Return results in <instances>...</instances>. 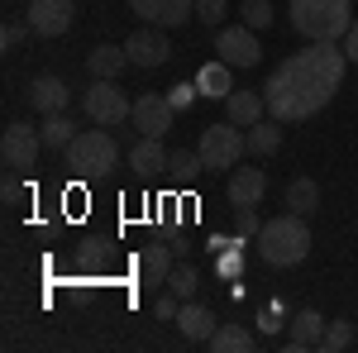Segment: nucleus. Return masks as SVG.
<instances>
[{
	"mask_svg": "<svg viewBox=\"0 0 358 353\" xmlns=\"http://www.w3.org/2000/svg\"><path fill=\"white\" fill-rule=\"evenodd\" d=\"M344 72H349L344 43H310V48H301V53H292L273 77H268V86H263L268 115L282 120V124L310 120L315 110L330 106V96L339 91Z\"/></svg>",
	"mask_w": 358,
	"mask_h": 353,
	"instance_id": "1",
	"label": "nucleus"
},
{
	"mask_svg": "<svg viewBox=\"0 0 358 353\" xmlns=\"http://www.w3.org/2000/svg\"><path fill=\"white\" fill-rule=\"evenodd\" d=\"M306 253H310V224L296 210L268 219L258 229V258L268 268H296V263H306Z\"/></svg>",
	"mask_w": 358,
	"mask_h": 353,
	"instance_id": "2",
	"label": "nucleus"
},
{
	"mask_svg": "<svg viewBox=\"0 0 358 353\" xmlns=\"http://www.w3.org/2000/svg\"><path fill=\"white\" fill-rule=\"evenodd\" d=\"M292 29L310 43H339L354 29L349 0H292Z\"/></svg>",
	"mask_w": 358,
	"mask_h": 353,
	"instance_id": "3",
	"label": "nucleus"
},
{
	"mask_svg": "<svg viewBox=\"0 0 358 353\" xmlns=\"http://www.w3.org/2000/svg\"><path fill=\"white\" fill-rule=\"evenodd\" d=\"M62 153H67V167L82 172V177H101V172H110L120 163V143L106 134V124L101 129H82Z\"/></svg>",
	"mask_w": 358,
	"mask_h": 353,
	"instance_id": "4",
	"label": "nucleus"
},
{
	"mask_svg": "<svg viewBox=\"0 0 358 353\" xmlns=\"http://www.w3.org/2000/svg\"><path fill=\"white\" fill-rule=\"evenodd\" d=\"M196 153H201V163L206 172H220V167H239V158L248 153V134L239 124H206L201 129V143H196Z\"/></svg>",
	"mask_w": 358,
	"mask_h": 353,
	"instance_id": "5",
	"label": "nucleus"
},
{
	"mask_svg": "<svg viewBox=\"0 0 358 353\" xmlns=\"http://www.w3.org/2000/svg\"><path fill=\"white\" fill-rule=\"evenodd\" d=\"M82 106H86V120H91V124H106V129H120V124L134 115V101L115 82H106V77H91Z\"/></svg>",
	"mask_w": 358,
	"mask_h": 353,
	"instance_id": "6",
	"label": "nucleus"
},
{
	"mask_svg": "<svg viewBox=\"0 0 358 353\" xmlns=\"http://www.w3.org/2000/svg\"><path fill=\"white\" fill-rule=\"evenodd\" d=\"M215 53H220L229 67H258V57H263V48H258V29L220 24L215 29Z\"/></svg>",
	"mask_w": 358,
	"mask_h": 353,
	"instance_id": "7",
	"label": "nucleus"
},
{
	"mask_svg": "<svg viewBox=\"0 0 358 353\" xmlns=\"http://www.w3.org/2000/svg\"><path fill=\"white\" fill-rule=\"evenodd\" d=\"M129 124H134L138 134H148V138H167V134H172V124H177V110H172V101H167V96L143 91V96L134 101Z\"/></svg>",
	"mask_w": 358,
	"mask_h": 353,
	"instance_id": "8",
	"label": "nucleus"
},
{
	"mask_svg": "<svg viewBox=\"0 0 358 353\" xmlns=\"http://www.w3.org/2000/svg\"><path fill=\"white\" fill-rule=\"evenodd\" d=\"M38 153H43V134L29 129V124H10L5 138H0V158H5L10 172H29L38 163Z\"/></svg>",
	"mask_w": 358,
	"mask_h": 353,
	"instance_id": "9",
	"label": "nucleus"
},
{
	"mask_svg": "<svg viewBox=\"0 0 358 353\" xmlns=\"http://www.w3.org/2000/svg\"><path fill=\"white\" fill-rule=\"evenodd\" d=\"M77 20V5L72 0H29V29L38 38H62Z\"/></svg>",
	"mask_w": 358,
	"mask_h": 353,
	"instance_id": "10",
	"label": "nucleus"
},
{
	"mask_svg": "<svg viewBox=\"0 0 358 353\" xmlns=\"http://www.w3.org/2000/svg\"><path fill=\"white\" fill-rule=\"evenodd\" d=\"M124 53H129L134 67H163L167 53H172V43H167V34L158 24H143V29H134V34L124 38Z\"/></svg>",
	"mask_w": 358,
	"mask_h": 353,
	"instance_id": "11",
	"label": "nucleus"
},
{
	"mask_svg": "<svg viewBox=\"0 0 358 353\" xmlns=\"http://www.w3.org/2000/svg\"><path fill=\"white\" fill-rule=\"evenodd\" d=\"M129 10L143 24H158V29H177L196 20V0H129Z\"/></svg>",
	"mask_w": 358,
	"mask_h": 353,
	"instance_id": "12",
	"label": "nucleus"
},
{
	"mask_svg": "<svg viewBox=\"0 0 358 353\" xmlns=\"http://www.w3.org/2000/svg\"><path fill=\"white\" fill-rule=\"evenodd\" d=\"M224 196H229V206H234V210H253V206L268 196V177H263L258 167H234Z\"/></svg>",
	"mask_w": 358,
	"mask_h": 353,
	"instance_id": "13",
	"label": "nucleus"
},
{
	"mask_svg": "<svg viewBox=\"0 0 358 353\" xmlns=\"http://www.w3.org/2000/svg\"><path fill=\"white\" fill-rule=\"evenodd\" d=\"M224 120L229 124H239V129H253L258 120H268V101H263V91H229L224 96Z\"/></svg>",
	"mask_w": 358,
	"mask_h": 353,
	"instance_id": "14",
	"label": "nucleus"
},
{
	"mask_svg": "<svg viewBox=\"0 0 358 353\" xmlns=\"http://www.w3.org/2000/svg\"><path fill=\"white\" fill-rule=\"evenodd\" d=\"M177 325H182V339H192V344H210V334L220 329L215 320V310L210 305H201V301H182V310H177Z\"/></svg>",
	"mask_w": 358,
	"mask_h": 353,
	"instance_id": "15",
	"label": "nucleus"
},
{
	"mask_svg": "<svg viewBox=\"0 0 358 353\" xmlns=\"http://www.w3.org/2000/svg\"><path fill=\"white\" fill-rule=\"evenodd\" d=\"M172 263H177V248L172 244H143V253H138V277H143V287H167Z\"/></svg>",
	"mask_w": 358,
	"mask_h": 353,
	"instance_id": "16",
	"label": "nucleus"
},
{
	"mask_svg": "<svg viewBox=\"0 0 358 353\" xmlns=\"http://www.w3.org/2000/svg\"><path fill=\"white\" fill-rule=\"evenodd\" d=\"M29 106L38 115H62L67 110V82L62 77H34L29 82Z\"/></svg>",
	"mask_w": 358,
	"mask_h": 353,
	"instance_id": "17",
	"label": "nucleus"
},
{
	"mask_svg": "<svg viewBox=\"0 0 358 353\" xmlns=\"http://www.w3.org/2000/svg\"><path fill=\"white\" fill-rule=\"evenodd\" d=\"M320 339H325V315H320V310H296L292 334H287V349H292V353L320 349Z\"/></svg>",
	"mask_w": 358,
	"mask_h": 353,
	"instance_id": "18",
	"label": "nucleus"
},
{
	"mask_svg": "<svg viewBox=\"0 0 358 353\" xmlns=\"http://www.w3.org/2000/svg\"><path fill=\"white\" fill-rule=\"evenodd\" d=\"M167 153L163 148V138H148V134H138V143L129 148V167H134L138 177H158V172H167Z\"/></svg>",
	"mask_w": 358,
	"mask_h": 353,
	"instance_id": "19",
	"label": "nucleus"
},
{
	"mask_svg": "<svg viewBox=\"0 0 358 353\" xmlns=\"http://www.w3.org/2000/svg\"><path fill=\"white\" fill-rule=\"evenodd\" d=\"M86 67H91V77L115 82V77L129 67V53H124V43H120V48H115V43H101V48H91V53H86Z\"/></svg>",
	"mask_w": 358,
	"mask_h": 353,
	"instance_id": "20",
	"label": "nucleus"
},
{
	"mask_svg": "<svg viewBox=\"0 0 358 353\" xmlns=\"http://www.w3.org/2000/svg\"><path fill=\"white\" fill-rule=\"evenodd\" d=\"M196 91L201 96H210V101H224L229 91H234V82H229V62H206L201 72H196Z\"/></svg>",
	"mask_w": 358,
	"mask_h": 353,
	"instance_id": "21",
	"label": "nucleus"
},
{
	"mask_svg": "<svg viewBox=\"0 0 358 353\" xmlns=\"http://www.w3.org/2000/svg\"><path fill=\"white\" fill-rule=\"evenodd\" d=\"M277 148H282V120L268 115V120H258V124L248 129V153H253V158H273Z\"/></svg>",
	"mask_w": 358,
	"mask_h": 353,
	"instance_id": "22",
	"label": "nucleus"
},
{
	"mask_svg": "<svg viewBox=\"0 0 358 353\" xmlns=\"http://www.w3.org/2000/svg\"><path fill=\"white\" fill-rule=\"evenodd\" d=\"M287 210L315 215V210H320V187H315L310 177H292V182H287Z\"/></svg>",
	"mask_w": 358,
	"mask_h": 353,
	"instance_id": "23",
	"label": "nucleus"
},
{
	"mask_svg": "<svg viewBox=\"0 0 358 353\" xmlns=\"http://www.w3.org/2000/svg\"><path fill=\"white\" fill-rule=\"evenodd\" d=\"M210 349H215V353H253V349H258V339H253L244 325L229 320V325H220L215 334H210Z\"/></svg>",
	"mask_w": 358,
	"mask_h": 353,
	"instance_id": "24",
	"label": "nucleus"
},
{
	"mask_svg": "<svg viewBox=\"0 0 358 353\" xmlns=\"http://www.w3.org/2000/svg\"><path fill=\"white\" fill-rule=\"evenodd\" d=\"M38 134H43V148H67V143L77 138V124H72L67 110H62V115H43Z\"/></svg>",
	"mask_w": 358,
	"mask_h": 353,
	"instance_id": "25",
	"label": "nucleus"
},
{
	"mask_svg": "<svg viewBox=\"0 0 358 353\" xmlns=\"http://www.w3.org/2000/svg\"><path fill=\"white\" fill-rule=\"evenodd\" d=\"M196 287H201V277H196L192 263H172V272H167V291H177L182 301H192Z\"/></svg>",
	"mask_w": 358,
	"mask_h": 353,
	"instance_id": "26",
	"label": "nucleus"
},
{
	"mask_svg": "<svg viewBox=\"0 0 358 353\" xmlns=\"http://www.w3.org/2000/svg\"><path fill=\"white\" fill-rule=\"evenodd\" d=\"M167 172H172L177 182H196V177L206 172V163H201V153H187V148H177V153L167 158Z\"/></svg>",
	"mask_w": 358,
	"mask_h": 353,
	"instance_id": "27",
	"label": "nucleus"
},
{
	"mask_svg": "<svg viewBox=\"0 0 358 353\" xmlns=\"http://www.w3.org/2000/svg\"><path fill=\"white\" fill-rule=\"evenodd\" d=\"M239 20H244L248 29H268V24H273V0H244Z\"/></svg>",
	"mask_w": 358,
	"mask_h": 353,
	"instance_id": "28",
	"label": "nucleus"
},
{
	"mask_svg": "<svg viewBox=\"0 0 358 353\" xmlns=\"http://www.w3.org/2000/svg\"><path fill=\"white\" fill-rule=\"evenodd\" d=\"M349 344H354V325H349V320H334V325H325V339H320V349L339 353V349H349Z\"/></svg>",
	"mask_w": 358,
	"mask_h": 353,
	"instance_id": "29",
	"label": "nucleus"
},
{
	"mask_svg": "<svg viewBox=\"0 0 358 353\" xmlns=\"http://www.w3.org/2000/svg\"><path fill=\"white\" fill-rule=\"evenodd\" d=\"M224 15H229V0H196V20H206L210 29H220Z\"/></svg>",
	"mask_w": 358,
	"mask_h": 353,
	"instance_id": "30",
	"label": "nucleus"
},
{
	"mask_svg": "<svg viewBox=\"0 0 358 353\" xmlns=\"http://www.w3.org/2000/svg\"><path fill=\"white\" fill-rule=\"evenodd\" d=\"M196 96H201V91H196V82H177L172 91H167V101H172V110H187V106L196 101Z\"/></svg>",
	"mask_w": 358,
	"mask_h": 353,
	"instance_id": "31",
	"label": "nucleus"
},
{
	"mask_svg": "<svg viewBox=\"0 0 358 353\" xmlns=\"http://www.w3.org/2000/svg\"><path fill=\"white\" fill-rule=\"evenodd\" d=\"M177 310H182V296H177V291H167V296L153 301V315H158V320H177Z\"/></svg>",
	"mask_w": 358,
	"mask_h": 353,
	"instance_id": "32",
	"label": "nucleus"
},
{
	"mask_svg": "<svg viewBox=\"0 0 358 353\" xmlns=\"http://www.w3.org/2000/svg\"><path fill=\"white\" fill-rule=\"evenodd\" d=\"M24 201V182H20V172H10L5 177V206H20Z\"/></svg>",
	"mask_w": 358,
	"mask_h": 353,
	"instance_id": "33",
	"label": "nucleus"
},
{
	"mask_svg": "<svg viewBox=\"0 0 358 353\" xmlns=\"http://www.w3.org/2000/svg\"><path fill=\"white\" fill-rule=\"evenodd\" d=\"M24 34H29L24 24H15V20H10V24L0 29V43H5V48H20V43H24Z\"/></svg>",
	"mask_w": 358,
	"mask_h": 353,
	"instance_id": "34",
	"label": "nucleus"
},
{
	"mask_svg": "<svg viewBox=\"0 0 358 353\" xmlns=\"http://www.w3.org/2000/svg\"><path fill=\"white\" fill-rule=\"evenodd\" d=\"M234 215H239V234H258V229H263V224H258V215H253V210H234Z\"/></svg>",
	"mask_w": 358,
	"mask_h": 353,
	"instance_id": "35",
	"label": "nucleus"
},
{
	"mask_svg": "<svg viewBox=\"0 0 358 353\" xmlns=\"http://www.w3.org/2000/svg\"><path fill=\"white\" fill-rule=\"evenodd\" d=\"M344 53H349V62H358V15H354V29L344 34Z\"/></svg>",
	"mask_w": 358,
	"mask_h": 353,
	"instance_id": "36",
	"label": "nucleus"
}]
</instances>
